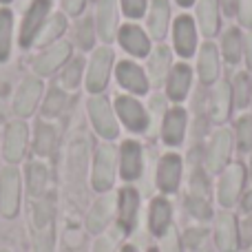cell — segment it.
I'll use <instances>...</instances> for the list:
<instances>
[{"mask_svg": "<svg viewBox=\"0 0 252 252\" xmlns=\"http://www.w3.org/2000/svg\"><path fill=\"white\" fill-rule=\"evenodd\" d=\"M230 102H232V89L228 82H219L213 91V120L215 122H226L228 115H230Z\"/></svg>", "mask_w": 252, "mask_h": 252, "instance_id": "44dd1931", "label": "cell"}, {"mask_svg": "<svg viewBox=\"0 0 252 252\" xmlns=\"http://www.w3.org/2000/svg\"><path fill=\"white\" fill-rule=\"evenodd\" d=\"M47 188V168L38 161L29 166V192L33 197H40Z\"/></svg>", "mask_w": 252, "mask_h": 252, "instance_id": "836d02e7", "label": "cell"}, {"mask_svg": "<svg viewBox=\"0 0 252 252\" xmlns=\"http://www.w3.org/2000/svg\"><path fill=\"white\" fill-rule=\"evenodd\" d=\"M115 109H118L120 120L126 124V128L133 130V133H142V130L148 128V115L146 111L142 109L137 100L133 97H118L115 100Z\"/></svg>", "mask_w": 252, "mask_h": 252, "instance_id": "8992f818", "label": "cell"}, {"mask_svg": "<svg viewBox=\"0 0 252 252\" xmlns=\"http://www.w3.org/2000/svg\"><path fill=\"white\" fill-rule=\"evenodd\" d=\"M69 44L66 42H58V44H53L49 51H44L42 56L38 58V60L33 62V69H35V73H40V75H49V73H53L56 69H60L62 64H64V60L69 58Z\"/></svg>", "mask_w": 252, "mask_h": 252, "instance_id": "9a60e30c", "label": "cell"}, {"mask_svg": "<svg viewBox=\"0 0 252 252\" xmlns=\"http://www.w3.org/2000/svg\"><path fill=\"white\" fill-rule=\"evenodd\" d=\"M120 44H122L130 56L144 58L151 53V42H148L146 33L135 25H126L120 29Z\"/></svg>", "mask_w": 252, "mask_h": 252, "instance_id": "4fadbf2b", "label": "cell"}, {"mask_svg": "<svg viewBox=\"0 0 252 252\" xmlns=\"http://www.w3.org/2000/svg\"><path fill=\"white\" fill-rule=\"evenodd\" d=\"M219 73V56H217V49L213 44H204L199 53V78L201 82L210 84L215 82Z\"/></svg>", "mask_w": 252, "mask_h": 252, "instance_id": "d4e9b609", "label": "cell"}, {"mask_svg": "<svg viewBox=\"0 0 252 252\" xmlns=\"http://www.w3.org/2000/svg\"><path fill=\"white\" fill-rule=\"evenodd\" d=\"M250 173H252V161H250Z\"/></svg>", "mask_w": 252, "mask_h": 252, "instance_id": "f5cc1de1", "label": "cell"}, {"mask_svg": "<svg viewBox=\"0 0 252 252\" xmlns=\"http://www.w3.org/2000/svg\"><path fill=\"white\" fill-rule=\"evenodd\" d=\"M241 239H244L246 244H252V217L246 219L244 226H241Z\"/></svg>", "mask_w": 252, "mask_h": 252, "instance_id": "f6af8a7d", "label": "cell"}, {"mask_svg": "<svg viewBox=\"0 0 252 252\" xmlns=\"http://www.w3.org/2000/svg\"><path fill=\"white\" fill-rule=\"evenodd\" d=\"M237 139H239L241 151H250L252 148V118H241L237 124Z\"/></svg>", "mask_w": 252, "mask_h": 252, "instance_id": "e575fe53", "label": "cell"}, {"mask_svg": "<svg viewBox=\"0 0 252 252\" xmlns=\"http://www.w3.org/2000/svg\"><path fill=\"white\" fill-rule=\"evenodd\" d=\"M228 155H230V133L228 130H217L210 142V151H208V168L213 170H221L228 161Z\"/></svg>", "mask_w": 252, "mask_h": 252, "instance_id": "e0dca14e", "label": "cell"}, {"mask_svg": "<svg viewBox=\"0 0 252 252\" xmlns=\"http://www.w3.org/2000/svg\"><path fill=\"white\" fill-rule=\"evenodd\" d=\"M115 177V151L113 146L104 144L97 148L95 166H93V188L95 190H109Z\"/></svg>", "mask_w": 252, "mask_h": 252, "instance_id": "3957f363", "label": "cell"}, {"mask_svg": "<svg viewBox=\"0 0 252 252\" xmlns=\"http://www.w3.org/2000/svg\"><path fill=\"white\" fill-rule=\"evenodd\" d=\"M89 115H91V122L102 137L106 139L118 137V122H115V115L106 100H102V97L89 100Z\"/></svg>", "mask_w": 252, "mask_h": 252, "instance_id": "277c9868", "label": "cell"}, {"mask_svg": "<svg viewBox=\"0 0 252 252\" xmlns=\"http://www.w3.org/2000/svg\"><path fill=\"white\" fill-rule=\"evenodd\" d=\"M118 82L122 84L126 91L137 93V95H144L148 91V78L133 62H120L118 64Z\"/></svg>", "mask_w": 252, "mask_h": 252, "instance_id": "8fae6325", "label": "cell"}, {"mask_svg": "<svg viewBox=\"0 0 252 252\" xmlns=\"http://www.w3.org/2000/svg\"><path fill=\"white\" fill-rule=\"evenodd\" d=\"M168 18H170V4L168 0H153L151 4V16H148V31L153 38L161 40L168 29Z\"/></svg>", "mask_w": 252, "mask_h": 252, "instance_id": "d6986e66", "label": "cell"}, {"mask_svg": "<svg viewBox=\"0 0 252 252\" xmlns=\"http://www.w3.org/2000/svg\"><path fill=\"white\" fill-rule=\"evenodd\" d=\"M49 7H51L49 0H33V4L29 7L25 20H22V29H20V44L22 47H29V44L35 40L38 31L42 29L44 20H47Z\"/></svg>", "mask_w": 252, "mask_h": 252, "instance_id": "5b68a950", "label": "cell"}, {"mask_svg": "<svg viewBox=\"0 0 252 252\" xmlns=\"http://www.w3.org/2000/svg\"><path fill=\"white\" fill-rule=\"evenodd\" d=\"M232 97H235V104L239 109L250 104L252 100V82L246 73H239L235 78V84H232Z\"/></svg>", "mask_w": 252, "mask_h": 252, "instance_id": "1f68e13d", "label": "cell"}, {"mask_svg": "<svg viewBox=\"0 0 252 252\" xmlns=\"http://www.w3.org/2000/svg\"><path fill=\"white\" fill-rule=\"evenodd\" d=\"M122 252H137V250H135V248H133V246H126V248H124Z\"/></svg>", "mask_w": 252, "mask_h": 252, "instance_id": "f907efd6", "label": "cell"}, {"mask_svg": "<svg viewBox=\"0 0 252 252\" xmlns=\"http://www.w3.org/2000/svg\"><path fill=\"white\" fill-rule=\"evenodd\" d=\"M109 217H111V199L109 197H104V199H100L95 206H93L91 215H89V230L100 232L102 228L106 226Z\"/></svg>", "mask_w": 252, "mask_h": 252, "instance_id": "f1b7e54d", "label": "cell"}, {"mask_svg": "<svg viewBox=\"0 0 252 252\" xmlns=\"http://www.w3.org/2000/svg\"><path fill=\"white\" fill-rule=\"evenodd\" d=\"M170 226V206L166 199H155L151 206V230L155 235H164Z\"/></svg>", "mask_w": 252, "mask_h": 252, "instance_id": "484cf974", "label": "cell"}, {"mask_svg": "<svg viewBox=\"0 0 252 252\" xmlns=\"http://www.w3.org/2000/svg\"><path fill=\"white\" fill-rule=\"evenodd\" d=\"M217 246L221 252H237L239 248V232L232 215L223 213L217 217Z\"/></svg>", "mask_w": 252, "mask_h": 252, "instance_id": "2e32d148", "label": "cell"}, {"mask_svg": "<svg viewBox=\"0 0 252 252\" xmlns=\"http://www.w3.org/2000/svg\"><path fill=\"white\" fill-rule=\"evenodd\" d=\"M66 29V20L62 13H56V16H51L47 22L42 25V29L38 31V35H35V42L38 44H49L53 42L56 38H60L62 33H64Z\"/></svg>", "mask_w": 252, "mask_h": 252, "instance_id": "4316f807", "label": "cell"}, {"mask_svg": "<svg viewBox=\"0 0 252 252\" xmlns=\"http://www.w3.org/2000/svg\"><path fill=\"white\" fill-rule=\"evenodd\" d=\"M239 20L244 27H252V0H239Z\"/></svg>", "mask_w": 252, "mask_h": 252, "instance_id": "ab89813d", "label": "cell"}, {"mask_svg": "<svg viewBox=\"0 0 252 252\" xmlns=\"http://www.w3.org/2000/svg\"><path fill=\"white\" fill-rule=\"evenodd\" d=\"M197 20H199L201 33L204 35H215L219 29V9L217 0H199L197 4Z\"/></svg>", "mask_w": 252, "mask_h": 252, "instance_id": "cb8c5ba5", "label": "cell"}, {"mask_svg": "<svg viewBox=\"0 0 252 252\" xmlns=\"http://www.w3.org/2000/svg\"><path fill=\"white\" fill-rule=\"evenodd\" d=\"M0 2H2V4H7V2H11V0H0Z\"/></svg>", "mask_w": 252, "mask_h": 252, "instance_id": "816d5d0a", "label": "cell"}, {"mask_svg": "<svg viewBox=\"0 0 252 252\" xmlns=\"http://www.w3.org/2000/svg\"><path fill=\"white\" fill-rule=\"evenodd\" d=\"M56 144V128L49 124H38L35 128V153L38 155H49Z\"/></svg>", "mask_w": 252, "mask_h": 252, "instance_id": "d6a6232c", "label": "cell"}, {"mask_svg": "<svg viewBox=\"0 0 252 252\" xmlns=\"http://www.w3.org/2000/svg\"><path fill=\"white\" fill-rule=\"evenodd\" d=\"M151 109H153V124L157 126L161 122V115H164V111H166V100L164 97H153Z\"/></svg>", "mask_w": 252, "mask_h": 252, "instance_id": "b9f144b4", "label": "cell"}, {"mask_svg": "<svg viewBox=\"0 0 252 252\" xmlns=\"http://www.w3.org/2000/svg\"><path fill=\"white\" fill-rule=\"evenodd\" d=\"M111 64H113V51L109 47H100L91 58L87 71V89L91 93H100L109 82Z\"/></svg>", "mask_w": 252, "mask_h": 252, "instance_id": "6da1fadb", "label": "cell"}, {"mask_svg": "<svg viewBox=\"0 0 252 252\" xmlns=\"http://www.w3.org/2000/svg\"><path fill=\"white\" fill-rule=\"evenodd\" d=\"M137 204H139L137 190H133V188H124V190L120 192V226H122V230H126V232H130L133 226H135Z\"/></svg>", "mask_w": 252, "mask_h": 252, "instance_id": "ffe728a7", "label": "cell"}, {"mask_svg": "<svg viewBox=\"0 0 252 252\" xmlns=\"http://www.w3.org/2000/svg\"><path fill=\"white\" fill-rule=\"evenodd\" d=\"M161 135H164V142L170 144V146H177V144L184 142V135H186V111L175 106L166 113L164 118V128H161Z\"/></svg>", "mask_w": 252, "mask_h": 252, "instance_id": "5bb4252c", "label": "cell"}, {"mask_svg": "<svg viewBox=\"0 0 252 252\" xmlns=\"http://www.w3.org/2000/svg\"><path fill=\"white\" fill-rule=\"evenodd\" d=\"M111 250H113V241H109V239H100V241H97L95 252H111Z\"/></svg>", "mask_w": 252, "mask_h": 252, "instance_id": "bcb514c9", "label": "cell"}, {"mask_svg": "<svg viewBox=\"0 0 252 252\" xmlns=\"http://www.w3.org/2000/svg\"><path fill=\"white\" fill-rule=\"evenodd\" d=\"M115 0H100L97 4V33L102 40H113L115 35Z\"/></svg>", "mask_w": 252, "mask_h": 252, "instance_id": "7402d4cb", "label": "cell"}, {"mask_svg": "<svg viewBox=\"0 0 252 252\" xmlns=\"http://www.w3.org/2000/svg\"><path fill=\"white\" fill-rule=\"evenodd\" d=\"M151 252H157V250H151Z\"/></svg>", "mask_w": 252, "mask_h": 252, "instance_id": "db71d44e", "label": "cell"}, {"mask_svg": "<svg viewBox=\"0 0 252 252\" xmlns=\"http://www.w3.org/2000/svg\"><path fill=\"white\" fill-rule=\"evenodd\" d=\"M142 175V146L137 142L122 144V177L133 182Z\"/></svg>", "mask_w": 252, "mask_h": 252, "instance_id": "ac0fdd59", "label": "cell"}, {"mask_svg": "<svg viewBox=\"0 0 252 252\" xmlns=\"http://www.w3.org/2000/svg\"><path fill=\"white\" fill-rule=\"evenodd\" d=\"M246 56H248V69H252V33L248 35V51H246Z\"/></svg>", "mask_w": 252, "mask_h": 252, "instance_id": "7dc6e473", "label": "cell"}, {"mask_svg": "<svg viewBox=\"0 0 252 252\" xmlns=\"http://www.w3.org/2000/svg\"><path fill=\"white\" fill-rule=\"evenodd\" d=\"M11 25L13 18L9 9H0V62L9 58V49H11Z\"/></svg>", "mask_w": 252, "mask_h": 252, "instance_id": "f546056e", "label": "cell"}, {"mask_svg": "<svg viewBox=\"0 0 252 252\" xmlns=\"http://www.w3.org/2000/svg\"><path fill=\"white\" fill-rule=\"evenodd\" d=\"M223 58H226L230 64H235V62H239L241 58V35L237 29H228L226 33H223Z\"/></svg>", "mask_w": 252, "mask_h": 252, "instance_id": "4dcf8cb0", "label": "cell"}, {"mask_svg": "<svg viewBox=\"0 0 252 252\" xmlns=\"http://www.w3.org/2000/svg\"><path fill=\"white\" fill-rule=\"evenodd\" d=\"M173 42L179 56L190 58L197 44V33H195V22L190 16H179L173 27Z\"/></svg>", "mask_w": 252, "mask_h": 252, "instance_id": "ba28073f", "label": "cell"}, {"mask_svg": "<svg viewBox=\"0 0 252 252\" xmlns=\"http://www.w3.org/2000/svg\"><path fill=\"white\" fill-rule=\"evenodd\" d=\"M164 252H182V250H179V239H177V232H175V230H168V235H166Z\"/></svg>", "mask_w": 252, "mask_h": 252, "instance_id": "7bdbcfd3", "label": "cell"}, {"mask_svg": "<svg viewBox=\"0 0 252 252\" xmlns=\"http://www.w3.org/2000/svg\"><path fill=\"white\" fill-rule=\"evenodd\" d=\"M20 206V175L13 168H4L0 175V210L4 217H16Z\"/></svg>", "mask_w": 252, "mask_h": 252, "instance_id": "7a4b0ae2", "label": "cell"}, {"mask_svg": "<svg viewBox=\"0 0 252 252\" xmlns=\"http://www.w3.org/2000/svg\"><path fill=\"white\" fill-rule=\"evenodd\" d=\"M244 166L241 164H232L230 168L223 173L221 184H219V201L223 206H232L237 201L241 192V186H244Z\"/></svg>", "mask_w": 252, "mask_h": 252, "instance_id": "30bf717a", "label": "cell"}, {"mask_svg": "<svg viewBox=\"0 0 252 252\" xmlns=\"http://www.w3.org/2000/svg\"><path fill=\"white\" fill-rule=\"evenodd\" d=\"M122 9L128 18H142L144 9H146V0H120Z\"/></svg>", "mask_w": 252, "mask_h": 252, "instance_id": "f35d334b", "label": "cell"}, {"mask_svg": "<svg viewBox=\"0 0 252 252\" xmlns=\"http://www.w3.org/2000/svg\"><path fill=\"white\" fill-rule=\"evenodd\" d=\"M182 179V159L175 153L161 157L159 161V170H157V184L164 192H175Z\"/></svg>", "mask_w": 252, "mask_h": 252, "instance_id": "9c48e42d", "label": "cell"}, {"mask_svg": "<svg viewBox=\"0 0 252 252\" xmlns=\"http://www.w3.org/2000/svg\"><path fill=\"white\" fill-rule=\"evenodd\" d=\"M40 93H42V82H40L38 78H25L20 89L16 91L13 111H16L20 118H29L40 100Z\"/></svg>", "mask_w": 252, "mask_h": 252, "instance_id": "52a82bcc", "label": "cell"}, {"mask_svg": "<svg viewBox=\"0 0 252 252\" xmlns=\"http://www.w3.org/2000/svg\"><path fill=\"white\" fill-rule=\"evenodd\" d=\"M177 2H179V4H182V7H190V4H192V2H195V0H177Z\"/></svg>", "mask_w": 252, "mask_h": 252, "instance_id": "681fc988", "label": "cell"}, {"mask_svg": "<svg viewBox=\"0 0 252 252\" xmlns=\"http://www.w3.org/2000/svg\"><path fill=\"white\" fill-rule=\"evenodd\" d=\"M188 87H190V66L188 64H179L170 71L168 78V97L175 102H182L188 93Z\"/></svg>", "mask_w": 252, "mask_h": 252, "instance_id": "603a6c76", "label": "cell"}, {"mask_svg": "<svg viewBox=\"0 0 252 252\" xmlns=\"http://www.w3.org/2000/svg\"><path fill=\"white\" fill-rule=\"evenodd\" d=\"M80 73H82V60H73L62 73V84L66 89H75L80 82Z\"/></svg>", "mask_w": 252, "mask_h": 252, "instance_id": "8d00e7d4", "label": "cell"}, {"mask_svg": "<svg viewBox=\"0 0 252 252\" xmlns=\"http://www.w3.org/2000/svg\"><path fill=\"white\" fill-rule=\"evenodd\" d=\"M84 2H87V0H62V4H64V11L71 13V16H78V13L84 9Z\"/></svg>", "mask_w": 252, "mask_h": 252, "instance_id": "ee69618b", "label": "cell"}, {"mask_svg": "<svg viewBox=\"0 0 252 252\" xmlns=\"http://www.w3.org/2000/svg\"><path fill=\"white\" fill-rule=\"evenodd\" d=\"M244 208L246 210H252V190L246 195V199H244Z\"/></svg>", "mask_w": 252, "mask_h": 252, "instance_id": "c3c4849f", "label": "cell"}, {"mask_svg": "<svg viewBox=\"0 0 252 252\" xmlns=\"http://www.w3.org/2000/svg\"><path fill=\"white\" fill-rule=\"evenodd\" d=\"M78 38H80V44H82L84 49H89L93 44V33H91V20H84L82 25H80V33H78Z\"/></svg>", "mask_w": 252, "mask_h": 252, "instance_id": "60d3db41", "label": "cell"}, {"mask_svg": "<svg viewBox=\"0 0 252 252\" xmlns=\"http://www.w3.org/2000/svg\"><path fill=\"white\" fill-rule=\"evenodd\" d=\"M64 104H66L64 93H62L60 89H53V91L49 93V97H47V104H44V113H47V115H58L62 109H64Z\"/></svg>", "mask_w": 252, "mask_h": 252, "instance_id": "d590c367", "label": "cell"}, {"mask_svg": "<svg viewBox=\"0 0 252 252\" xmlns=\"http://www.w3.org/2000/svg\"><path fill=\"white\" fill-rule=\"evenodd\" d=\"M188 208H190V213L199 219L210 217V206H208V201L201 199V197H195V195L188 197Z\"/></svg>", "mask_w": 252, "mask_h": 252, "instance_id": "74e56055", "label": "cell"}, {"mask_svg": "<svg viewBox=\"0 0 252 252\" xmlns=\"http://www.w3.org/2000/svg\"><path fill=\"white\" fill-rule=\"evenodd\" d=\"M27 148V126L22 122H11L4 135V157L9 161H20Z\"/></svg>", "mask_w": 252, "mask_h": 252, "instance_id": "7c38bea8", "label": "cell"}, {"mask_svg": "<svg viewBox=\"0 0 252 252\" xmlns=\"http://www.w3.org/2000/svg\"><path fill=\"white\" fill-rule=\"evenodd\" d=\"M168 66H170V53L166 47H159L155 49V53L151 56V60H148V73H151V80L155 84H159L161 80L166 78V73H168Z\"/></svg>", "mask_w": 252, "mask_h": 252, "instance_id": "83f0119b", "label": "cell"}]
</instances>
